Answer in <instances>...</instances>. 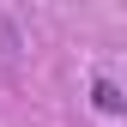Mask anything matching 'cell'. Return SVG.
<instances>
[{
    "label": "cell",
    "mask_w": 127,
    "mask_h": 127,
    "mask_svg": "<svg viewBox=\"0 0 127 127\" xmlns=\"http://www.w3.org/2000/svg\"><path fill=\"white\" fill-rule=\"evenodd\" d=\"M91 103H97L103 115H121V109H127V97H121L115 79H91Z\"/></svg>",
    "instance_id": "1"
}]
</instances>
